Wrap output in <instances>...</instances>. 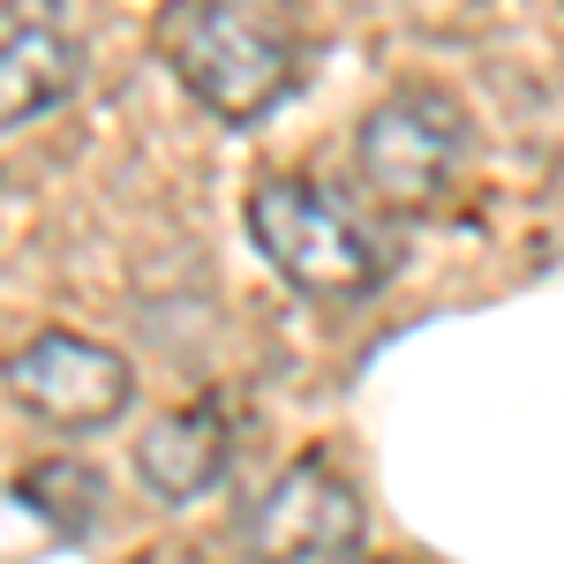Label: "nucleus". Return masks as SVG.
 I'll return each mask as SVG.
<instances>
[{
  "instance_id": "obj_1",
  "label": "nucleus",
  "mask_w": 564,
  "mask_h": 564,
  "mask_svg": "<svg viewBox=\"0 0 564 564\" xmlns=\"http://www.w3.org/2000/svg\"><path fill=\"white\" fill-rule=\"evenodd\" d=\"M151 45L166 53L181 90L226 129H257L302 84L294 23L271 8H241V0H174L151 23Z\"/></svg>"
},
{
  "instance_id": "obj_2",
  "label": "nucleus",
  "mask_w": 564,
  "mask_h": 564,
  "mask_svg": "<svg viewBox=\"0 0 564 564\" xmlns=\"http://www.w3.org/2000/svg\"><path fill=\"white\" fill-rule=\"evenodd\" d=\"M249 241L294 294H316V302H361L391 279L384 234L354 212L347 196L294 174L249 188Z\"/></svg>"
},
{
  "instance_id": "obj_3",
  "label": "nucleus",
  "mask_w": 564,
  "mask_h": 564,
  "mask_svg": "<svg viewBox=\"0 0 564 564\" xmlns=\"http://www.w3.org/2000/svg\"><path fill=\"white\" fill-rule=\"evenodd\" d=\"M354 166L384 212L430 218L475 166V113L444 84H391L354 129Z\"/></svg>"
},
{
  "instance_id": "obj_4",
  "label": "nucleus",
  "mask_w": 564,
  "mask_h": 564,
  "mask_svg": "<svg viewBox=\"0 0 564 564\" xmlns=\"http://www.w3.org/2000/svg\"><path fill=\"white\" fill-rule=\"evenodd\" d=\"M129 399H135V369L84 332H39L8 354V406L31 414L39 430L90 436L106 422H121Z\"/></svg>"
},
{
  "instance_id": "obj_5",
  "label": "nucleus",
  "mask_w": 564,
  "mask_h": 564,
  "mask_svg": "<svg viewBox=\"0 0 564 564\" xmlns=\"http://www.w3.org/2000/svg\"><path fill=\"white\" fill-rule=\"evenodd\" d=\"M361 542V497L332 459L302 452L294 467L263 481V497L241 512L249 564H347Z\"/></svg>"
},
{
  "instance_id": "obj_6",
  "label": "nucleus",
  "mask_w": 564,
  "mask_h": 564,
  "mask_svg": "<svg viewBox=\"0 0 564 564\" xmlns=\"http://www.w3.org/2000/svg\"><path fill=\"white\" fill-rule=\"evenodd\" d=\"M226 459H234V430H226V414H218L212 399L174 406V414H159L151 430L135 436V475H143V489L159 505L212 497L218 481H226Z\"/></svg>"
},
{
  "instance_id": "obj_7",
  "label": "nucleus",
  "mask_w": 564,
  "mask_h": 564,
  "mask_svg": "<svg viewBox=\"0 0 564 564\" xmlns=\"http://www.w3.org/2000/svg\"><path fill=\"white\" fill-rule=\"evenodd\" d=\"M76 84H84V45L23 8H8L0 15V121L31 129L61 98H76Z\"/></svg>"
},
{
  "instance_id": "obj_8",
  "label": "nucleus",
  "mask_w": 564,
  "mask_h": 564,
  "mask_svg": "<svg viewBox=\"0 0 564 564\" xmlns=\"http://www.w3.org/2000/svg\"><path fill=\"white\" fill-rule=\"evenodd\" d=\"M15 505H31L53 534H90V520H98V505H106V481H98V467H84V459H39L31 475H15Z\"/></svg>"
},
{
  "instance_id": "obj_9",
  "label": "nucleus",
  "mask_w": 564,
  "mask_h": 564,
  "mask_svg": "<svg viewBox=\"0 0 564 564\" xmlns=\"http://www.w3.org/2000/svg\"><path fill=\"white\" fill-rule=\"evenodd\" d=\"M347 564H384V557H347Z\"/></svg>"
}]
</instances>
